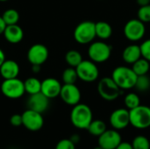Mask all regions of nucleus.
<instances>
[{
	"label": "nucleus",
	"mask_w": 150,
	"mask_h": 149,
	"mask_svg": "<svg viewBox=\"0 0 150 149\" xmlns=\"http://www.w3.org/2000/svg\"><path fill=\"white\" fill-rule=\"evenodd\" d=\"M62 86V85L57 79L53 77H47L41 82L40 92L49 99L55 98L59 97Z\"/></svg>",
	"instance_id": "2eb2a0df"
},
{
	"label": "nucleus",
	"mask_w": 150,
	"mask_h": 149,
	"mask_svg": "<svg viewBox=\"0 0 150 149\" xmlns=\"http://www.w3.org/2000/svg\"><path fill=\"white\" fill-rule=\"evenodd\" d=\"M5 27H6V25H5V23H4V21L2 16H0V34H3V32H4Z\"/></svg>",
	"instance_id": "f704fd0d"
},
{
	"label": "nucleus",
	"mask_w": 150,
	"mask_h": 149,
	"mask_svg": "<svg viewBox=\"0 0 150 149\" xmlns=\"http://www.w3.org/2000/svg\"><path fill=\"white\" fill-rule=\"evenodd\" d=\"M62 79L64 84H73V83H76V82L78 79L76 68H72V67L67 68L62 72Z\"/></svg>",
	"instance_id": "393cba45"
},
{
	"label": "nucleus",
	"mask_w": 150,
	"mask_h": 149,
	"mask_svg": "<svg viewBox=\"0 0 150 149\" xmlns=\"http://www.w3.org/2000/svg\"><path fill=\"white\" fill-rule=\"evenodd\" d=\"M96 37L100 40H107L112 34V28L111 25L105 21H98L95 23Z\"/></svg>",
	"instance_id": "aec40b11"
},
{
	"label": "nucleus",
	"mask_w": 150,
	"mask_h": 149,
	"mask_svg": "<svg viewBox=\"0 0 150 149\" xmlns=\"http://www.w3.org/2000/svg\"><path fill=\"white\" fill-rule=\"evenodd\" d=\"M130 125L137 129H146L150 126V107L139 105L129 110Z\"/></svg>",
	"instance_id": "39448f33"
},
{
	"label": "nucleus",
	"mask_w": 150,
	"mask_h": 149,
	"mask_svg": "<svg viewBox=\"0 0 150 149\" xmlns=\"http://www.w3.org/2000/svg\"><path fill=\"white\" fill-rule=\"evenodd\" d=\"M111 77L122 90H125L134 88L138 76L132 68L119 66L113 69Z\"/></svg>",
	"instance_id": "f03ea898"
},
{
	"label": "nucleus",
	"mask_w": 150,
	"mask_h": 149,
	"mask_svg": "<svg viewBox=\"0 0 150 149\" xmlns=\"http://www.w3.org/2000/svg\"><path fill=\"white\" fill-rule=\"evenodd\" d=\"M32 70L33 73H39L40 70V65H32Z\"/></svg>",
	"instance_id": "58836bf2"
},
{
	"label": "nucleus",
	"mask_w": 150,
	"mask_h": 149,
	"mask_svg": "<svg viewBox=\"0 0 150 149\" xmlns=\"http://www.w3.org/2000/svg\"><path fill=\"white\" fill-rule=\"evenodd\" d=\"M93 120L92 111L85 104H77L73 106L70 112V121L78 129H87Z\"/></svg>",
	"instance_id": "f257e3e1"
},
{
	"label": "nucleus",
	"mask_w": 150,
	"mask_h": 149,
	"mask_svg": "<svg viewBox=\"0 0 150 149\" xmlns=\"http://www.w3.org/2000/svg\"><path fill=\"white\" fill-rule=\"evenodd\" d=\"M65 61L69 67L76 68L83 61V56L76 50H69L65 55Z\"/></svg>",
	"instance_id": "b1692460"
},
{
	"label": "nucleus",
	"mask_w": 150,
	"mask_h": 149,
	"mask_svg": "<svg viewBox=\"0 0 150 149\" xmlns=\"http://www.w3.org/2000/svg\"><path fill=\"white\" fill-rule=\"evenodd\" d=\"M69 140H70L74 144H76V143H78L79 141H80V136H79L78 134H73V135L69 138Z\"/></svg>",
	"instance_id": "c9c22d12"
},
{
	"label": "nucleus",
	"mask_w": 150,
	"mask_h": 149,
	"mask_svg": "<svg viewBox=\"0 0 150 149\" xmlns=\"http://www.w3.org/2000/svg\"><path fill=\"white\" fill-rule=\"evenodd\" d=\"M59 97L68 105L74 106L80 103L81 91L79 88L75 84H63Z\"/></svg>",
	"instance_id": "f8f14e48"
},
{
	"label": "nucleus",
	"mask_w": 150,
	"mask_h": 149,
	"mask_svg": "<svg viewBox=\"0 0 150 149\" xmlns=\"http://www.w3.org/2000/svg\"><path fill=\"white\" fill-rule=\"evenodd\" d=\"M49 100L50 99L41 92L30 95V97L27 101L28 109L33 110L40 113H43L49 107Z\"/></svg>",
	"instance_id": "dca6fc26"
},
{
	"label": "nucleus",
	"mask_w": 150,
	"mask_h": 149,
	"mask_svg": "<svg viewBox=\"0 0 150 149\" xmlns=\"http://www.w3.org/2000/svg\"><path fill=\"white\" fill-rule=\"evenodd\" d=\"M142 57L141 47L137 44H131L127 46L122 53V59L127 64H133Z\"/></svg>",
	"instance_id": "6ab92c4d"
},
{
	"label": "nucleus",
	"mask_w": 150,
	"mask_h": 149,
	"mask_svg": "<svg viewBox=\"0 0 150 149\" xmlns=\"http://www.w3.org/2000/svg\"><path fill=\"white\" fill-rule=\"evenodd\" d=\"M132 69L137 75V76L148 75L150 69V62L143 57H142L132 64Z\"/></svg>",
	"instance_id": "4be33fe9"
},
{
	"label": "nucleus",
	"mask_w": 150,
	"mask_h": 149,
	"mask_svg": "<svg viewBox=\"0 0 150 149\" xmlns=\"http://www.w3.org/2000/svg\"><path fill=\"white\" fill-rule=\"evenodd\" d=\"M78 79L85 83L95 82L99 76V70L97 64L91 60H83L76 68Z\"/></svg>",
	"instance_id": "6e6552de"
},
{
	"label": "nucleus",
	"mask_w": 150,
	"mask_h": 149,
	"mask_svg": "<svg viewBox=\"0 0 150 149\" xmlns=\"http://www.w3.org/2000/svg\"><path fill=\"white\" fill-rule=\"evenodd\" d=\"M93 149H103L101 147H99V146H98V147H96L95 148H93Z\"/></svg>",
	"instance_id": "ea45409f"
},
{
	"label": "nucleus",
	"mask_w": 150,
	"mask_h": 149,
	"mask_svg": "<svg viewBox=\"0 0 150 149\" xmlns=\"http://www.w3.org/2000/svg\"><path fill=\"white\" fill-rule=\"evenodd\" d=\"M19 74V66L13 60H5L0 66V75L4 79L18 77Z\"/></svg>",
	"instance_id": "a211bd4d"
},
{
	"label": "nucleus",
	"mask_w": 150,
	"mask_h": 149,
	"mask_svg": "<svg viewBox=\"0 0 150 149\" xmlns=\"http://www.w3.org/2000/svg\"><path fill=\"white\" fill-rule=\"evenodd\" d=\"M136 3L141 7V6H144V5L149 4L150 0H136Z\"/></svg>",
	"instance_id": "e433bc0d"
},
{
	"label": "nucleus",
	"mask_w": 150,
	"mask_h": 149,
	"mask_svg": "<svg viewBox=\"0 0 150 149\" xmlns=\"http://www.w3.org/2000/svg\"><path fill=\"white\" fill-rule=\"evenodd\" d=\"M132 147L134 149H150V142L147 137L138 135L134 139Z\"/></svg>",
	"instance_id": "c85d7f7f"
},
{
	"label": "nucleus",
	"mask_w": 150,
	"mask_h": 149,
	"mask_svg": "<svg viewBox=\"0 0 150 149\" xmlns=\"http://www.w3.org/2000/svg\"><path fill=\"white\" fill-rule=\"evenodd\" d=\"M22 126L31 132H38L44 126V119L42 113L27 109L22 114Z\"/></svg>",
	"instance_id": "9d476101"
},
{
	"label": "nucleus",
	"mask_w": 150,
	"mask_h": 149,
	"mask_svg": "<svg viewBox=\"0 0 150 149\" xmlns=\"http://www.w3.org/2000/svg\"><path fill=\"white\" fill-rule=\"evenodd\" d=\"M49 55L46 46L37 43L33 45L27 52V60L32 65H42L46 62Z\"/></svg>",
	"instance_id": "9b49d317"
},
{
	"label": "nucleus",
	"mask_w": 150,
	"mask_h": 149,
	"mask_svg": "<svg viewBox=\"0 0 150 149\" xmlns=\"http://www.w3.org/2000/svg\"><path fill=\"white\" fill-rule=\"evenodd\" d=\"M95 38V23L92 21H83L79 23L74 30V39L81 45L91 44Z\"/></svg>",
	"instance_id": "7ed1b4c3"
},
{
	"label": "nucleus",
	"mask_w": 150,
	"mask_h": 149,
	"mask_svg": "<svg viewBox=\"0 0 150 149\" xmlns=\"http://www.w3.org/2000/svg\"><path fill=\"white\" fill-rule=\"evenodd\" d=\"M138 19H140L144 24L150 22V4L148 5L141 6L137 11Z\"/></svg>",
	"instance_id": "c756f323"
},
{
	"label": "nucleus",
	"mask_w": 150,
	"mask_h": 149,
	"mask_svg": "<svg viewBox=\"0 0 150 149\" xmlns=\"http://www.w3.org/2000/svg\"><path fill=\"white\" fill-rule=\"evenodd\" d=\"M99 96L106 101L116 100L122 93V90L116 84L112 77H103L98 84Z\"/></svg>",
	"instance_id": "20e7f679"
},
{
	"label": "nucleus",
	"mask_w": 150,
	"mask_h": 149,
	"mask_svg": "<svg viewBox=\"0 0 150 149\" xmlns=\"http://www.w3.org/2000/svg\"><path fill=\"white\" fill-rule=\"evenodd\" d=\"M110 124L115 130H122L130 124L129 110L120 108L113 111L110 116Z\"/></svg>",
	"instance_id": "4468645a"
},
{
	"label": "nucleus",
	"mask_w": 150,
	"mask_h": 149,
	"mask_svg": "<svg viewBox=\"0 0 150 149\" xmlns=\"http://www.w3.org/2000/svg\"><path fill=\"white\" fill-rule=\"evenodd\" d=\"M2 18L6 25L18 24L19 20V14L15 9H8L4 11L2 15Z\"/></svg>",
	"instance_id": "a878e982"
},
{
	"label": "nucleus",
	"mask_w": 150,
	"mask_h": 149,
	"mask_svg": "<svg viewBox=\"0 0 150 149\" xmlns=\"http://www.w3.org/2000/svg\"><path fill=\"white\" fill-rule=\"evenodd\" d=\"M54 149H76V144H74L69 139H63L56 144Z\"/></svg>",
	"instance_id": "2f4dec72"
},
{
	"label": "nucleus",
	"mask_w": 150,
	"mask_h": 149,
	"mask_svg": "<svg viewBox=\"0 0 150 149\" xmlns=\"http://www.w3.org/2000/svg\"><path fill=\"white\" fill-rule=\"evenodd\" d=\"M124 103L127 110H132L141 105V100L136 93L130 92L126 95L124 98Z\"/></svg>",
	"instance_id": "bb28decb"
},
{
	"label": "nucleus",
	"mask_w": 150,
	"mask_h": 149,
	"mask_svg": "<svg viewBox=\"0 0 150 149\" xmlns=\"http://www.w3.org/2000/svg\"><path fill=\"white\" fill-rule=\"evenodd\" d=\"M1 92L4 97L10 99H18L24 96L25 93L24 82L16 78L4 79L1 84Z\"/></svg>",
	"instance_id": "0eeeda50"
},
{
	"label": "nucleus",
	"mask_w": 150,
	"mask_h": 149,
	"mask_svg": "<svg viewBox=\"0 0 150 149\" xmlns=\"http://www.w3.org/2000/svg\"><path fill=\"white\" fill-rule=\"evenodd\" d=\"M125 37L133 42L141 40L146 33V26L143 22L138 18L128 20L124 26Z\"/></svg>",
	"instance_id": "1a4fd4ad"
},
{
	"label": "nucleus",
	"mask_w": 150,
	"mask_h": 149,
	"mask_svg": "<svg viewBox=\"0 0 150 149\" xmlns=\"http://www.w3.org/2000/svg\"><path fill=\"white\" fill-rule=\"evenodd\" d=\"M10 123L14 127L22 126V116L20 114H13L10 119Z\"/></svg>",
	"instance_id": "473e14b6"
},
{
	"label": "nucleus",
	"mask_w": 150,
	"mask_h": 149,
	"mask_svg": "<svg viewBox=\"0 0 150 149\" xmlns=\"http://www.w3.org/2000/svg\"><path fill=\"white\" fill-rule=\"evenodd\" d=\"M25 91L29 95H33L40 92L41 82L35 77H29L24 82Z\"/></svg>",
	"instance_id": "412c9836"
},
{
	"label": "nucleus",
	"mask_w": 150,
	"mask_h": 149,
	"mask_svg": "<svg viewBox=\"0 0 150 149\" xmlns=\"http://www.w3.org/2000/svg\"><path fill=\"white\" fill-rule=\"evenodd\" d=\"M87 130L91 135L98 137L106 130V125L104 121H102L100 119L92 120L91 122V124L89 125Z\"/></svg>",
	"instance_id": "5701e85b"
},
{
	"label": "nucleus",
	"mask_w": 150,
	"mask_h": 149,
	"mask_svg": "<svg viewBox=\"0 0 150 149\" xmlns=\"http://www.w3.org/2000/svg\"><path fill=\"white\" fill-rule=\"evenodd\" d=\"M134 88L140 92L148 91L150 89V78L148 75L139 76L137 77Z\"/></svg>",
	"instance_id": "cd10ccee"
},
{
	"label": "nucleus",
	"mask_w": 150,
	"mask_h": 149,
	"mask_svg": "<svg viewBox=\"0 0 150 149\" xmlns=\"http://www.w3.org/2000/svg\"><path fill=\"white\" fill-rule=\"evenodd\" d=\"M5 1H8V0H0V2H5Z\"/></svg>",
	"instance_id": "a19ab883"
},
{
	"label": "nucleus",
	"mask_w": 150,
	"mask_h": 149,
	"mask_svg": "<svg viewBox=\"0 0 150 149\" xmlns=\"http://www.w3.org/2000/svg\"><path fill=\"white\" fill-rule=\"evenodd\" d=\"M5 61V54L4 53V51L0 48V66L3 64V62Z\"/></svg>",
	"instance_id": "4c0bfd02"
},
{
	"label": "nucleus",
	"mask_w": 150,
	"mask_h": 149,
	"mask_svg": "<svg viewBox=\"0 0 150 149\" xmlns=\"http://www.w3.org/2000/svg\"><path fill=\"white\" fill-rule=\"evenodd\" d=\"M112 54V47L104 41L91 42L88 48L90 60L95 63H102L108 61Z\"/></svg>",
	"instance_id": "423d86ee"
},
{
	"label": "nucleus",
	"mask_w": 150,
	"mask_h": 149,
	"mask_svg": "<svg viewBox=\"0 0 150 149\" xmlns=\"http://www.w3.org/2000/svg\"><path fill=\"white\" fill-rule=\"evenodd\" d=\"M142 56L150 62V39L144 40L142 45H140Z\"/></svg>",
	"instance_id": "7c9ffc66"
},
{
	"label": "nucleus",
	"mask_w": 150,
	"mask_h": 149,
	"mask_svg": "<svg viewBox=\"0 0 150 149\" xmlns=\"http://www.w3.org/2000/svg\"><path fill=\"white\" fill-rule=\"evenodd\" d=\"M116 149H134L132 147V144L128 142H120V144L116 148Z\"/></svg>",
	"instance_id": "72a5a7b5"
},
{
	"label": "nucleus",
	"mask_w": 150,
	"mask_h": 149,
	"mask_svg": "<svg viewBox=\"0 0 150 149\" xmlns=\"http://www.w3.org/2000/svg\"><path fill=\"white\" fill-rule=\"evenodd\" d=\"M121 141V135L115 129H106L100 136H98V146L103 149H116Z\"/></svg>",
	"instance_id": "ddd939ff"
},
{
	"label": "nucleus",
	"mask_w": 150,
	"mask_h": 149,
	"mask_svg": "<svg viewBox=\"0 0 150 149\" xmlns=\"http://www.w3.org/2000/svg\"><path fill=\"white\" fill-rule=\"evenodd\" d=\"M3 34L4 39L11 44H18L24 38L23 29L18 24L6 25Z\"/></svg>",
	"instance_id": "f3484780"
}]
</instances>
